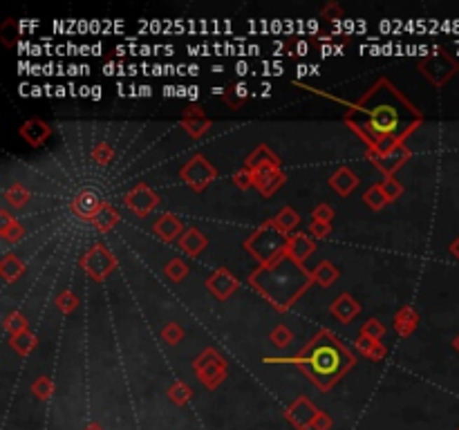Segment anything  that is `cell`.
<instances>
[{
  "mask_svg": "<svg viewBox=\"0 0 459 430\" xmlns=\"http://www.w3.org/2000/svg\"><path fill=\"white\" fill-rule=\"evenodd\" d=\"M307 363L312 366L314 375L318 377L336 375L341 368V352L334 345H320L314 349V354L307 359Z\"/></svg>",
  "mask_w": 459,
  "mask_h": 430,
  "instance_id": "obj_1",
  "label": "cell"
},
{
  "mask_svg": "<svg viewBox=\"0 0 459 430\" xmlns=\"http://www.w3.org/2000/svg\"><path fill=\"white\" fill-rule=\"evenodd\" d=\"M399 126V112L390 106L370 110V128L376 134H392Z\"/></svg>",
  "mask_w": 459,
  "mask_h": 430,
  "instance_id": "obj_2",
  "label": "cell"
},
{
  "mask_svg": "<svg viewBox=\"0 0 459 430\" xmlns=\"http://www.w3.org/2000/svg\"><path fill=\"white\" fill-rule=\"evenodd\" d=\"M247 70H249V65H247L245 61H240V63H238V74H240V76H245Z\"/></svg>",
  "mask_w": 459,
  "mask_h": 430,
  "instance_id": "obj_3",
  "label": "cell"
},
{
  "mask_svg": "<svg viewBox=\"0 0 459 430\" xmlns=\"http://www.w3.org/2000/svg\"><path fill=\"white\" fill-rule=\"evenodd\" d=\"M139 95H142V97H151V95H153V88H151V85H142V88H139Z\"/></svg>",
  "mask_w": 459,
  "mask_h": 430,
  "instance_id": "obj_4",
  "label": "cell"
},
{
  "mask_svg": "<svg viewBox=\"0 0 459 430\" xmlns=\"http://www.w3.org/2000/svg\"><path fill=\"white\" fill-rule=\"evenodd\" d=\"M309 70H312V67H307V65H298V74H301V76L309 74Z\"/></svg>",
  "mask_w": 459,
  "mask_h": 430,
  "instance_id": "obj_5",
  "label": "cell"
},
{
  "mask_svg": "<svg viewBox=\"0 0 459 430\" xmlns=\"http://www.w3.org/2000/svg\"><path fill=\"white\" fill-rule=\"evenodd\" d=\"M235 90H238V97H245V95H247V85H245V83H240Z\"/></svg>",
  "mask_w": 459,
  "mask_h": 430,
  "instance_id": "obj_6",
  "label": "cell"
},
{
  "mask_svg": "<svg viewBox=\"0 0 459 430\" xmlns=\"http://www.w3.org/2000/svg\"><path fill=\"white\" fill-rule=\"evenodd\" d=\"M92 99H101V88L99 85L92 88Z\"/></svg>",
  "mask_w": 459,
  "mask_h": 430,
  "instance_id": "obj_7",
  "label": "cell"
},
{
  "mask_svg": "<svg viewBox=\"0 0 459 430\" xmlns=\"http://www.w3.org/2000/svg\"><path fill=\"white\" fill-rule=\"evenodd\" d=\"M198 95H200V92H198V88H189V97H191V99H195Z\"/></svg>",
  "mask_w": 459,
  "mask_h": 430,
  "instance_id": "obj_8",
  "label": "cell"
},
{
  "mask_svg": "<svg viewBox=\"0 0 459 430\" xmlns=\"http://www.w3.org/2000/svg\"><path fill=\"white\" fill-rule=\"evenodd\" d=\"M198 72H200V67H195V65H191V67H189V74H193V76H195Z\"/></svg>",
  "mask_w": 459,
  "mask_h": 430,
  "instance_id": "obj_9",
  "label": "cell"
},
{
  "mask_svg": "<svg viewBox=\"0 0 459 430\" xmlns=\"http://www.w3.org/2000/svg\"><path fill=\"white\" fill-rule=\"evenodd\" d=\"M453 254H455V256L459 258V240H457V242L453 244Z\"/></svg>",
  "mask_w": 459,
  "mask_h": 430,
  "instance_id": "obj_10",
  "label": "cell"
},
{
  "mask_svg": "<svg viewBox=\"0 0 459 430\" xmlns=\"http://www.w3.org/2000/svg\"><path fill=\"white\" fill-rule=\"evenodd\" d=\"M56 95H59V97H63V95H65V88H61V85L56 88Z\"/></svg>",
  "mask_w": 459,
  "mask_h": 430,
  "instance_id": "obj_11",
  "label": "cell"
},
{
  "mask_svg": "<svg viewBox=\"0 0 459 430\" xmlns=\"http://www.w3.org/2000/svg\"><path fill=\"white\" fill-rule=\"evenodd\" d=\"M455 347H457V349H459V338H457V341H455Z\"/></svg>",
  "mask_w": 459,
  "mask_h": 430,
  "instance_id": "obj_12",
  "label": "cell"
}]
</instances>
